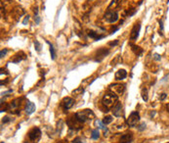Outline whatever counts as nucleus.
Returning a JSON list of instances; mask_svg holds the SVG:
<instances>
[{
    "instance_id": "f257e3e1",
    "label": "nucleus",
    "mask_w": 169,
    "mask_h": 143,
    "mask_svg": "<svg viewBox=\"0 0 169 143\" xmlns=\"http://www.w3.org/2000/svg\"><path fill=\"white\" fill-rule=\"evenodd\" d=\"M94 118H95V114L93 113V111L90 110V109H85V110L77 112V113L75 114V119L79 123H81V124L88 122V120H91L92 119H94Z\"/></svg>"
},
{
    "instance_id": "f03ea898",
    "label": "nucleus",
    "mask_w": 169,
    "mask_h": 143,
    "mask_svg": "<svg viewBox=\"0 0 169 143\" xmlns=\"http://www.w3.org/2000/svg\"><path fill=\"white\" fill-rule=\"evenodd\" d=\"M118 102V96L116 94L112 93V92H109V93H106L104 95L102 103L104 106H106L107 109H109L116 104Z\"/></svg>"
},
{
    "instance_id": "7ed1b4c3",
    "label": "nucleus",
    "mask_w": 169,
    "mask_h": 143,
    "mask_svg": "<svg viewBox=\"0 0 169 143\" xmlns=\"http://www.w3.org/2000/svg\"><path fill=\"white\" fill-rule=\"evenodd\" d=\"M20 106H21V99H15L9 104H7L4 111H9L13 114H18L20 112Z\"/></svg>"
},
{
    "instance_id": "20e7f679",
    "label": "nucleus",
    "mask_w": 169,
    "mask_h": 143,
    "mask_svg": "<svg viewBox=\"0 0 169 143\" xmlns=\"http://www.w3.org/2000/svg\"><path fill=\"white\" fill-rule=\"evenodd\" d=\"M29 138L32 143H37L41 138V130L39 128H33L29 130Z\"/></svg>"
},
{
    "instance_id": "39448f33",
    "label": "nucleus",
    "mask_w": 169,
    "mask_h": 143,
    "mask_svg": "<svg viewBox=\"0 0 169 143\" xmlns=\"http://www.w3.org/2000/svg\"><path fill=\"white\" fill-rule=\"evenodd\" d=\"M104 19H105V21L108 22V23L114 24L118 21L119 16H118V13L116 11H108V12L105 14V16H104Z\"/></svg>"
},
{
    "instance_id": "423d86ee",
    "label": "nucleus",
    "mask_w": 169,
    "mask_h": 143,
    "mask_svg": "<svg viewBox=\"0 0 169 143\" xmlns=\"http://www.w3.org/2000/svg\"><path fill=\"white\" fill-rule=\"evenodd\" d=\"M109 91L112 93L118 95H122L123 92L125 91V85H121V83H114V85H109Z\"/></svg>"
},
{
    "instance_id": "0eeeda50",
    "label": "nucleus",
    "mask_w": 169,
    "mask_h": 143,
    "mask_svg": "<svg viewBox=\"0 0 169 143\" xmlns=\"http://www.w3.org/2000/svg\"><path fill=\"white\" fill-rule=\"evenodd\" d=\"M140 120V115L138 112H132L130 114V116L128 117V119L126 120V124H127L129 127H135Z\"/></svg>"
},
{
    "instance_id": "6e6552de",
    "label": "nucleus",
    "mask_w": 169,
    "mask_h": 143,
    "mask_svg": "<svg viewBox=\"0 0 169 143\" xmlns=\"http://www.w3.org/2000/svg\"><path fill=\"white\" fill-rule=\"evenodd\" d=\"M75 101L72 97H65L61 102V106L64 108V110H69L74 105Z\"/></svg>"
},
{
    "instance_id": "1a4fd4ad",
    "label": "nucleus",
    "mask_w": 169,
    "mask_h": 143,
    "mask_svg": "<svg viewBox=\"0 0 169 143\" xmlns=\"http://www.w3.org/2000/svg\"><path fill=\"white\" fill-rule=\"evenodd\" d=\"M112 114H114V117H121L122 114H123V107H122V104L120 102H117L114 107H112Z\"/></svg>"
},
{
    "instance_id": "9d476101",
    "label": "nucleus",
    "mask_w": 169,
    "mask_h": 143,
    "mask_svg": "<svg viewBox=\"0 0 169 143\" xmlns=\"http://www.w3.org/2000/svg\"><path fill=\"white\" fill-rule=\"evenodd\" d=\"M141 30V25L140 23H136L134 25L133 29L131 30V33H130V39L131 40H136L139 36V32Z\"/></svg>"
},
{
    "instance_id": "9b49d317",
    "label": "nucleus",
    "mask_w": 169,
    "mask_h": 143,
    "mask_svg": "<svg viewBox=\"0 0 169 143\" xmlns=\"http://www.w3.org/2000/svg\"><path fill=\"white\" fill-rule=\"evenodd\" d=\"M109 50L106 49V48H101L97 51L96 53V57H95V61L96 62H101V61L103 60L104 58H105V56H107L109 54Z\"/></svg>"
},
{
    "instance_id": "f8f14e48",
    "label": "nucleus",
    "mask_w": 169,
    "mask_h": 143,
    "mask_svg": "<svg viewBox=\"0 0 169 143\" xmlns=\"http://www.w3.org/2000/svg\"><path fill=\"white\" fill-rule=\"evenodd\" d=\"M114 77H115V80H124V78L127 77V72H126L124 69H120L115 73Z\"/></svg>"
},
{
    "instance_id": "ddd939ff",
    "label": "nucleus",
    "mask_w": 169,
    "mask_h": 143,
    "mask_svg": "<svg viewBox=\"0 0 169 143\" xmlns=\"http://www.w3.org/2000/svg\"><path fill=\"white\" fill-rule=\"evenodd\" d=\"M25 111H26L27 115H32L33 112L35 111V105L34 103L30 102V101H27L26 108H25Z\"/></svg>"
},
{
    "instance_id": "4468645a",
    "label": "nucleus",
    "mask_w": 169,
    "mask_h": 143,
    "mask_svg": "<svg viewBox=\"0 0 169 143\" xmlns=\"http://www.w3.org/2000/svg\"><path fill=\"white\" fill-rule=\"evenodd\" d=\"M133 140V135L132 133H125L120 137L119 143H131Z\"/></svg>"
},
{
    "instance_id": "2eb2a0df",
    "label": "nucleus",
    "mask_w": 169,
    "mask_h": 143,
    "mask_svg": "<svg viewBox=\"0 0 169 143\" xmlns=\"http://www.w3.org/2000/svg\"><path fill=\"white\" fill-rule=\"evenodd\" d=\"M87 35H88V36H90L91 38L95 39V40H100V39H102L105 37V35H100L98 32H94V30H87Z\"/></svg>"
},
{
    "instance_id": "dca6fc26",
    "label": "nucleus",
    "mask_w": 169,
    "mask_h": 143,
    "mask_svg": "<svg viewBox=\"0 0 169 143\" xmlns=\"http://www.w3.org/2000/svg\"><path fill=\"white\" fill-rule=\"evenodd\" d=\"M26 58H27L26 54H25V53L22 52V51H21V52L17 53L16 56H15V58H14L12 61H13L14 63H20V62H21V61L25 60V59H26Z\"/></svg>"
},
{
    "instance_id": "f3484780",
    "label": "nucleus",
    "mask_w": 169,
    "mask_h": 143,
    "mask_svg": "<svg viewBox=\"0 0 169 143\" xmlns=\"http://www.w3.org/2000/svg\"><path fill=\"white\" fill-rule=\"evenodd\" d=\"M95 125H96V127H97L98 128L104 130V131H105V130H108V128H107L106 125L104 124L103 122H101L100 120H95Z\"/></svg>"
},
{
    "instance_id": "a211bd4d",
    "label": "nucleus",
    "mask_w": 169,
    "mask_h": 143,
    "mask_svg": "<svg viewBox=\"0 0 169 143\" xmlns=\"http://www.w3.org/2000/svg\"><path fill=\"white\" fill-rule=\"evenodd\" d=\"M130 46L132 47V50H133V51H134L135 54H137V55H141V54H142V53H143V50L141 49V47L134 45V44H132V43H130Z\"/></svg>"
},
{
    "instance_id": "6ab92c4d",
    "label": "nucleus",
    "mask_w": 169,
    "mask_h": 143,
    "mask_svg": "<svg viewBox=\"0 0 169 143\" xmlns=\"http://www.w3.org/2000/svg\"><path fill=\"white\" fill-rule=\"evenodd\" d=\"M46 42L49 44V46H50V53H51V58H52V60H55V58H56V50H55V48H54V46L52 45L51 43L49 42V41H46Z\"/></svg>"
},
{
    "instance_id": "aec40b11",
    "label": "nucleus",
    "mask_w": 169,
    "mask_h": 143,
    "mask_svg": "<svg viewBox=\"0 0 169 143\" xmlns=\"http://www.w3.org/2000/svg\"><path fill=\"white\" fill-rule=\"evenodd\" d=\"M121 62H122L121 57H120V56H116V57H115V58L114 59V60H112L111 62V65L114 67V66H116L117 64H120Z\"/></svg>"
},
{
    "instance_id": "412c9836",
    "label": "nucleus",
    "mask_w": 169,
    "mask_h": 143,
    "mask_svg": "<svg viewBox=\"0 0 169 143\" xmlns=\"http://www.w3.org/2000/svg\"><path fill=\"white\" fill-rule=\"evenodd\" d=\"M99 137H100L99 130H92V134H91V138L94 139V140H97V139H99Z\"/></svg>"
},
{
    "instance_id": "4be33fe9",
    "label": "nucleus",
    "mask_w": 169,
    "mask_h": 143,
    "mask_svg": "<svg viewBox=\"0 0 169 143\" xmlns=\"http://www.w3.org/2000/svg\"><path fill=\"white\" fill-rule=\"evenodd\" d=\"M141 94H142L143 100L147 102L148 99H149V97H148V89H147V88H143L142 91H141Z\"/></svg>"
},
{
    "instance_id": "5701e85b",
    "label": "nucleus",
    "mask_w": 169,
    "mask_h": 143,
    "mask_svg": "<svg viewBox=\"0 0 169 143\" xmlns=\"http://www.w3.org/2000/svg\"><path fill=\"white\" fill-rule=\"evenodd\" d=\"M112 117L111 116H106L105 118H104V120H103V123L105 125H109V124H111V123L112 122Z\"/></svg>"
},
{
    "instance_id": "b1692460",
    "label": "nucleus",
    "mask_w": 169,
    "mask_h": 143,
    "mask_svg": "<svg viewBox=\"0 0 169 143\" xmlns=\"http://www.w3.org/2000/svg\"><path fill=\"white\" fill-rule=\"evenodd\" d=\"M38 8H35V11H34V21H35V24L38 25L39 23H40V17L38 16Z\"/></svg>"
},
{
    "instance_id": "393cba45",
    "label": "nucleus",
    "mask_w": 169,
    "mask_h": 143,
    "mask_svg": "<svg viewBox=\"0 0 169 143\" xmlns=\"http://www.w3.org/2000/svg\"><path fill=\"white\" fill-rule=\"evenodd\" d=\"M34 46H35V50H36L37 52H39V51L41 50V44L39 43L37 40L34 41Z\"/></svg>"
},
{
    "instance_id": "a878e982",
    "label": "nucleus",
    "mask_w": 169,
    "mask_h": 143,
    "mask_svg": "<svg viewBox=\"0 0 169 143\" xmlns=\"http://www.w3.org/2000/svg\"><path fill=\"white\" fill-rule=\"evenodd\" d=\"M7 52H8V50H7L6 48H5V49H2V50H1V52H0V57L3 58L4 56L7 54Z\"/></svg>"
},
{
    "instance_id": "bb28decb",
    "label": "nucleus",
    "mask_w": 169,
    "mask_h": 143,
    "mask_svg": "<svg viewBox=\"0 0 169 143\" xmlns=\"http://www.w3.org/2000/svg\"><path fill=\"white\" fill-rule=\"evenodd\" d=\"M145 128H146V124H145V123H142L140 127L138 128V130H139V131H143L144 130H145Z\"/></svg>"
},
{
    "instance_id": "cd10ccee",
    "label": "nucleus",
    "mask_w": 169,
    "mask_h": 143,
    "mask_svg": "<svg viewBox=\"0 0 169 143\" xmlns=\"http://www.w3.org/2000/svg\"><path fill=\"white\" fill-rule=\"evenodd\" d=\"M10 120H12L10 119V117L6 116V117H4V118H3V120H2V123H3V124H6V123L10 122Z\"/></svg>"
},
{
    "instance_id": "c85d7f7f",
    "label": "nucleus",
    "mask_w": 169,
    "mask_h": 143,
    "mask_svg": "<svg viewBox=\"0 0 169 143\" xmlns=\"http://www.w3.org/2000/svg\"><path fill=\"white\" fill-rule=\"evenodd\" d=\"M72 143H82V142H81L79 137H76V138H74V140H72Z\"/></svg>"
},
{
    "instance_id": "c756f323",
    "label": "nucleus",
    "mask_w": 169,
    "mask_h": 143,
    "mask_svg": "<svg viewBox=\"0 0 169 143\" xmlns=\"http://www.w3.org/2000/svg\"><path fill=\"white\" fill-rule=\"evenodd\" d=\"M29 16L27 15V16L26 17V18H25L24 21H22V24H24V25H27V22H29Z\"/></svg>"
},
{
    "instance_id": "7c9ffc66",
    "label": "nucleus",
    "mask_w": 169,
    "mask_h": 143,
    "mask_svg": "<svg viewBox=\"0 0 169 143\" xmlns=\"http://www.w3.org/2000/svg\"><path fill=\"white\" fill-rule=\"evenodd\" d=\"M117 43H118V40H115V41H114V42H109V45H111V46H115Z\"/></svg>"
},
{
    "instance_id": "2f4dec72",
    "label": "nucleus",
    "mask_w": 169,
    "mask_h": 143,
    "mask_svg": "<svg viewBox=\"0 0 169 143\" xmlns=\"http://www.w3.org/2000/svg\"><path fill=\"white\" fill-rule=\"evenodd\" d=\"M154 58L156 59V60L158 61V60H160V58H161V57H160L158 54H154Z\"/></svg>"
},
{
    "instance_id": "473e14b6",
    "label": "nucleus",
    "mask_w": 169,
    "mask_h": 143,
    "mask_svg": "<svg viewBox=\"0 0 169 143\" xmlns=\"http://www.w3.org/2000/svg\"><path fill=\"white\" fill-rule=\"evenodd\" d=\"M165 98H166V94H165V93H162L161 96H159V99H160V100H164Z\"/></svg>"
},
{
    "instance_id": "72a5a7b5",
    "label": "nucleus",
    "mask_w": 169,
    "mask_h": 143,
    "mask_svg": "<svg viewBox=\"0 0 169 143\" xmlns=\"http://www.w3.org/2000/svg\"><path fill=\"white\" fill-rule=\"evenodd\" d=\"M167 110H168V112H169V104L167 105Z\"/></svg>"
},
{
    "instance_id": "f704fd0d",
    "label": "nucleus",
    "mask_w": 169,
    "mask_h": 143,
    "mask_svg": "<svg viewBox=\"0 0 169 143\" xmlns=\"http://www.w3.org/2000/svg\"><path fill=\"white\" fill-rule=\"evenodd\" d=\"M58 143H63V142H58Z\"/></svg>"
},
{
    "instance_id": "c9c22d12",
    "label": "nucleus",
    "mask_w": 169,
    "mask_h": 143,
    "mask_svg": "<svg viewBox=\"0 0 169 143\" xmlns=\"http://www.w3.org/2000/svg\"><path fill=\"white\" fill-rule=\"evenodd\" d=\"M26 143H27V142H26Z\"/></svg>"
},
{
    "instance_id": "e433bc0d",
    "label": "nucleus",
    "mask_w": 169,
    "mask_h": 143,
    "mask_svg": "<svg viewBox=\"0 0 169 143\" xmlns=\"http://www.w3.org/2000/svg\"><path fill=\"white\" fill-rule=\"evenodd\" d=\"M167 143H169V142H167Z\"/></svg>"
}]
</instances>
